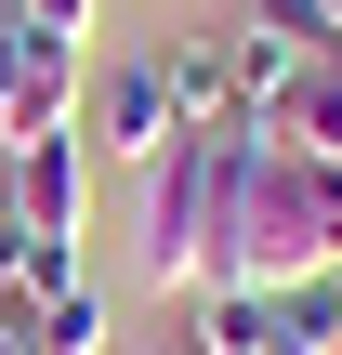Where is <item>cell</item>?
<instances>
[{
  "label": "cell",
  "instance_id": "6da1fadb",
  "mask_svg": "<svg viewBox=\"0 0 342 355\" xmlns=\"http://www.w3.org/2000/svg\"><path fill=\"white\" fill-rule=\"evenodd\" d=\"M342 277V171L277 145L264 119L211 132V290H303Z\"/></svg>",
  "mask_w": 342,
  "mask_h": 355
},
{
  "label": "cell",
  "instance_id": "7a4b0ae2",
  "mask_svg": "<svg viewBox=\"0 0 342 355\" xmlns=\"http://www.w3.org/2000/svg\"><path fill=\"white\" fill-rule=\"evenodd\" d=\"M132 263H145V290H211V132H185L158 171H132Z\"/></svg>",
  "mask_w": 342,
  "mask_h": 355
},
{
  "label": "cell",
  "instance_id": "3957f363",
  "mask_svg": "<svg viewBox=\"0 0 342 355\" xmlns=\"http://www.w3.org/2000/svg\"><path fill=\"white\" fill-rule=\"evenodd\" d=\"M79 132H92L105 158L158 171V158L185 145V105H171V66H158V53H105V66H92V105H79Z\"/></svg>",
  "mask_w": 342,
  "mask_h": 355
},
{
  "label": "cell",
  "instance_id": "277c9868",
  "mask_svg": "<svg viewBox=\"0 0 342 355\" xmlns=\"http://www.w3.org/2000/svg\"><path fill=\"white\" fill-rule=\"evenodd\" d=\"M0 211L40 224V237H79V224H92V158H79V132L13 145V158H0Z\"/></svg>",
  "mask_w": 342,
  "mask_h": 355
},
{
  "label": "cell",
  "instance_id": "5b68a950",
  "mask_svg": "<svg viewBox=\"0 0 342 355\" xmlns=\"http://www.w3.org/2000/svg\"><path fill=\"white\" fill-rule=\"evenodd\" d=\"M264 132H277V145H303V158H330V171H342V53H316V66H303V79L277 92V119H264Z\"/></svg>",
  "mask_w": 342,
  "mask_h": 355
},
{
  "label": "cell",
  "instance_id": "8992f818",
  "mask_svg": "<svg viewBox=\"0 0 342 355\" xmlns=\"http://www.w3.org/2000/svg\"><path fill=\"white\" fill-rule=\"evenodd\" d=\"M158 66H171V105H185V132H237V66H224V40H171Z\"/></svg>",
  "mask_w": 342,
  "mask_h": 355
},
{
  "label": "cell",
  "instance_id": "52a82bcc",
  "mask_svg": "<svg viewBox=\"0 0 342 355\" xmlns=\"http://www.w3.org/2000/svg\"><path fill=\"white\" fill-rule=\"evenodd\" d=\"M290 303L277 290H198V355H277Z\"/></svg>",
  "mask_w": 342,
  "mask_h": 355
},
{
  "label": "cell",
  "instance_id": "ba28073f",
  "mask_svg": "<svg viewBox=\"0 0 342 355\" xmlns=\"http://www.w3.org/2000/svg\"><path fill=\"white\" fill-rule=\"evenodd\" d=\"M26 355H105V290H92V277L53 290V303L26 316Z\"/></svg>",
  "mask_w": 342,
  "mask_h": 355
},
{
  "label": "cell",
  "instance_id": "9c48e42d",
  "mask_svg": "<svg viewBox=\"0 0 342 355\" xmlns=\"http://www.w3.org/2000/svg\"><path fill=\"white\" fill-rule=\"evenodd\" d=\"M26 66H40V26L0 13V145H13V119H26Z\"/></svg>",
  "mask_w": 342,
  "mask_h": 355
},
{
  "label": "cell",
  "instance_id": "30bf717a",
  "mask_svg": "<svg viewBox=\"0 0 342 355\" xmlns=\"http://www.w3.org/2000/svg\"><path fill=\"white\" fill-rule=\"evenodd\" d=\"M26 26H40V40H66V53H79V40H92V0H26Z\"/></svg>",
  "mask_w": 342,
  "mask_h": 355
},
{
  "label": "cell",
  "instance_id": "8fae6325",
  "mask_svg": "<svg viewBox=\"0 0 342 355\" xmlns=\"http://www.w3.org/2000/svg\"><path fill=\"white\" fill-rule=\"evenodd\" d=\"M316 13H330V53H342V0H316Z\"/></svg>",
  "mask_w": 342,
  "mask_h": 355
},
{
  "label": "cell",
  "instance_id": "7c38bea8",
  "mask_svg": "<svg viewBox=\"0 0 342 355\" xmlns=\"http://www.w3.org/2000/svg\"><path fill=\"white\" fill-rule=\"evenodd\" d=\"M0 355H26V329H0Z\"/></svg>",
  "mask_w": 342,
  "mask_h": 355
}]
</instances>
